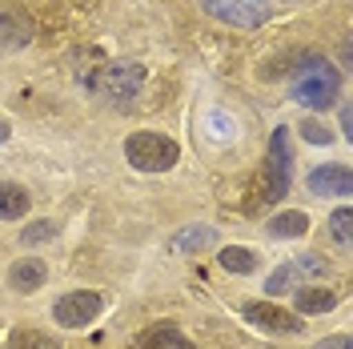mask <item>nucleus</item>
<instances>
[{
    "instance_id": "1",
    "label": "nucleus",
    "mask_w": 353,
    "mask_h": 349,
    "mask_svg": "<svg viewBox=\"0 0 353 349\" xmlns=\"http://www.w3.org/2000/svg\"><path fill=\"white\" fill-rule=\"evenodd\" d=\"M337 92H341V72L330 68V61L305 57L297 65V81H293V101L297 105H305L313 112H325L337 101Z\"/></svg>"
},
{
    "instance_id": "2",
    "label": "nucleus",
    "mask_w": 353,
    "mask_h": 349,
    "mask_svg": "<svg viewBox=\"0 0 353 349\" xmlns=\"http://www.w3.org/2000/svg\"><path fill=\"white\" fill-rule=\"evenodd\" d=\"M141 85H145V65H137V61H112V65H105L92 77V97L112 105V109H125V105L137 101Z\"/></svg>"
},
{
    "instance_id": "3",
    "label": "nucleus",
    "mask_w": 353,
    "mask_h": 349,
    "mask_svg": "<svg viewBox=\"0 0 353 349\" xmlns=\"http://www.w3.org/2000/svg\"><path fill=\"white\" fill-rule=\"evenodd\" d=\"M125 157L137 173H169L181 161V149H176V141L161 137V132H132V137H125Z\"/></svg>"
},
{
    "instance_id": "4",
    "label": "nucleus",
    "mask_w": 353,
    "mask_h": 349,
    "mask_svg": "<svg viewBox=\"0 0 353 349\" xmlns=\"http://www.w3.org/2000/svg\"><path fill=\"white\" fill-rule=\"evenodd\" d=\"M293 181V149H289V129H273L269 137V165H265V185H261V205H273L289 193Z\"/></svg>"
},
{
    "instance_id": "5",
    "label": "nucleus",
    "mask_w": 353,
    "mask_h": 349,
    "mask_svg": "<svg viewBox=\"0 0 353 349\" xmlns=\"http://www.w3.org/2000/svg\"><path fill=\"white\" fill-rule=\"evenodd\" d=\"M201 8L233 28H261L269 21V0H201Z\"/></svg>"
},
{
    "instance_id": "6",
    "label": "nucleus",
    "mask_w": 353,
    "mask_h": 349,
    "mask_svg": "<svg viewBox=\"0 0 353 349\" xmlns=\"http://www.w3.org/2000/svg\"><path fill=\"white\" fill-rule=\"evenodd\" d=\"M101 309H105V297H101V293H92V289H72V293H65V297H57L52 317H57L65 329H85Z\"/></svg>"
},
{
    "instance_id": "7",
    "label": "nucleus",
    "mask_w": 353,
    "mask_h": 349,
    "mask_svg": "<svg viewBox=\"0 0 353 349\" xmlns=\"http://www.w3.org/2000/svg\"><path fill=\"white\" fill-rule=\"evenodd\" d=\"M241 313H245V321H253V326L265 329V333H297V329H301V321H297L293 313L277 309L273 301H249Z\"/></svg>"
},
{
    "instance_id": "8",
    "label": "nucleus",
    "mask_w": 353,
    "mask_h": 349,
    "mask_svg": "<svg viewBox=\"0 0 353 349\" xmlns=\"http://www.w3.org/2000/svg\"><path fill=\"white\" fill-rule=\"evenodd\" d=\"M309 193L317 197H350L353 193V173L345 165H321V169H313L309 173Z\"/></svg>"
},
{
    "instance_id": "9",
    "label": "nucleus",
    "mask_w": 353,
    "mask_h": 349,
    "mask_svg": "<svg viewBox=\"0 0 353 349\" xmlns=\"http://www.w3.org/2000/svg\"><path fill=\"white\" fill-rule=\"evenodd\" d=\"M32 21L24 17V12H17V8H0V57L4 52H17V48H24V44L32 41Z\"/></svg>"
},
{
    "instance_id": "10",
    "label": "nucleus",
    "mask_w": 353,
    "mask_h": 349,
    "mask_svg": "<svg viewBox=\"0 0 353 349\" xmlns=\"http://www.w3.org/2000/svg\"><path fill=\"white\" fill-rule=\"evenodd\" d=\"M44 277H48V269H44L41 257H24V261H17L8 269V285L17 293H32L37 285H44Z\"/></svg>"
},
{
    "instance_id": "11",
    "label": "nucleus",
    "mask_w": 353,
    "mask_h": 349,
    "mask_svg": "<svg viewBox=\"0 0 353 349\" xmlns=\"http://www.w3.org/2000/svg\"><path fill=\"white\" fill-rule=\"evenodd\" d=\"M28 205H32V197L24 185L17 181H0V217L4 221H21L28 213Z\"/></svg>"
},
{
    "instance_id": "12",
    "label": "nucleus",
    "mask_w": 353,
    "mask_h": 349,
    "mask_svg": "<svg viewBox=\"0 0 353 349\" xmlns=\"http://www.w3.org/2000/svg\"><path fill=\"white\" fill-rule=\"evenodd\" d=\"M293 306H297V313H330V309L337 306V293H333V289L305 285V289L293 293Z\"/></svg>"
},
{
    "instance_id": "13",
    "label": "nucleus",
    "mask_w": 353,
    "mask_h": 349,
    "mask_svg": "<svg viewBox=\"0 0 353 349\" xmlns=\"http://www.w3.org/2000/svg\"><path fill=\"white\" fill-rule=\"evenodd\" d=\"M141 349H197L181 329H173V326H157V329H149L145 337H141Z\"/></svg>"
},
{
    "instance_id": "14",
    "label": "nucleus",
    "mask_w": 353,
    "mask_h": 349,
    "mask_svg": "<svg viewBox=\"0 0 353 349\" xmlns=\"http://www.w3.org/2000/svg\"><path fill=\"white\" fill-rule=\"evenodd\" d=\"M213 241H217V233H213V229H209V225H189V229H185V233H176L173 241H169V249H173V253H185V249H205V245H213Z\"/></svg>"
},
{
    "instance_id": "15",
    "label": "nucleus",
    "mask_w": 353,
    "mask_h": 349,
    "mask_svg": "<svg viewBox=\"0 0 353 349\" xmlns=\"http://www.w3.org/2000/svg\"><path fill=\"white\" fill-rule=\"evenodd\" d=\"M217 261H221V269H229V273H253V269H257V257H253L245 245H225Z\"/></svg>"
},
{
    "instance_id": "16",
    "label": "nucleus",
    "mask_w": 353,
    "mask_h": 349,
    "mask_svg": "<svg viewBox=\"0 0 353 349\" xmlns=\"http://www.w3.org/2000/svg\"><path fill=\"white\" fill-rule=\"evenodd\" d=\"M305 229H309V217L297 213V209L269 221V233H273V237H305Z\"/></svg>"
},
{
    "instance_id": "17",
    "label": "nucleus",
    "mask_w": 353,
    "mask_h": 349,
    "mask_svg": "<svg viewBox=\"0 0 353 349\" xmlns=\"http://www.w3.org/2000/svg\"><path fill=\"white\" fill-rule=\"evenodd\" d=\"M297 281H301V273H297V265H293V261H285L281 269H277V273H273V277H269V281H265V289H269L273 297H281V293H293L289 285H297Z\"/></svg>"
},
{
    "instance_id": "18",
    "label": "nucleus",
    "mask_w": 353,
    "mask_h": 349,
    "mask_svg": "<svg viewBox=\"0 0 353 349\" xmlns=\"http://www.w3.org/2000/svg\"><path fill=\"white\" fill-rule=\"evenodd\" d=\"M330 229H333V237L341 241V245H350V237H353V213L345 209V205H341V209H333Z\"/></svg>"
},
{
    "instance_id": "19",
    "label": "nucleus",
    "mask_w": 353,
    "mask_h": 349,
    "mask_svg": "<svg viewBox=\"0 0 353 349\" xmlns=\"http://www.w3.org/2000/svg\"><path fill=\"white\" fill-rule=\"evenodd\" d=\"M52 237H57V221H37L21 233L24 245H41V241H52Z\"/></svg>"
},
{
    "instance_id": "20",
    "label": "nucleus",
    "mask_w": 353,
    "mask_h": 349,
    "mask_svg": "<svg viewBox=\"0 0 353 349\" xmlns=\"http://www.w3.org/2000/svg\"><path fill=\"white\" fill-rule=\"evenodd\" d=\"M301 137H305L309 145H330L333 132L321 125V121H301Z\"/></svg>"
},
{
    "instance_id": "21",
    "label": "nucleus",
    "mask_w": 353,
    "mask_h": 349,
    "mask_svg": "<svg viewBox=\"0 0 353 349\" xmlns=\"http://www.w3.org/2000/svg\"><path fill=\"white\" fill-rule=\"evenodd\" d=\"M17 349H57V341H48L41 333H21L17 337Z\"/></svg>"
},
{
    "instance_id": "22",
    "label": "nucleus",
    "mask_w": 353,
    "mask_h": 349,
    "mask_svg": "<svg viewBox=\"0 0 353 349\" xmlns=\"http://www.w3.org/2000/svg\"><path fill=\"white\" fill-rule=\"evenodd\" d=\"M313 349H353V341H350V333H333L325 341H317Z\"/></svg>"
},
{
    "instance_id": "23",
    "label": "nucleus",
    "mask_w": 353,
    "mask_h": 349,
    "mask_svg": "<svg viewBox=\"0 0 353 349\" xmlns=\"http://www.w3.org/2000/svg\"><path fill=\"white\" fill-rule=\"evenodd\" d=\"M350 125H353V121H350V105H341V132H345V137H353Z\"/></svg>"
},
{
    "instance_id": "24",
    "label": "nucleus",
    "mask_w": 353,
    "mask_h": 349,
    "mask_svg": "<svg viewBox=\"0 0 353 349\" xmlns=\"http://www.w3.org/2000/svg\"><path fill=\"white\" fill-rule=\"evenodd\" d=\"M4 141H8V125H4V121H0V145H4Z\"/></svg>"
}]
</instances>
